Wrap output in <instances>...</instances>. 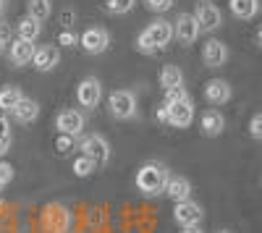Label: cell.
Wrapping results in <instances>:
<instances>
[{"label":"cell","mask_w":262,"mask_h":233,"mask_svg":"<svg viewBox=\"0 0 262 233\" xmlns=\"http://www.w3.org/2000/svg\"><path fill=\"white\" fill-rule=\"evenodd\" d=\"M168 178H170V173H168V168L163 162H144L137 171L134 183L144 197H158V194L165 192Z\"/></svg>","instance_id":"1"},{"label":"cell","mask_w":262,"mask_h":233,"mask_svg":"<svg viewBox=\"0 0 262 233\" xmlns=\"http://www.w3.org/2000/svg\"><path fill=\"white\" fill-rule=\"evenodd\" d=\"M74 223V215L71 209L60 204V202H50L45 207V213H42V225H45L48 233H66Z\"/></svg>","instance_id":"2"},{"label":"cell","mask_w":262,"mask_h":233,"mask_svg":"<svg viewBox=\"0 0 262 233\" xmlns=\"http://www.w3.org/2000/svg\"><path fill=\"white\" fill-rule=\"evenodd\" d=\"M79 150H81L84 157H90L97 168L107 165V160H111V144H107V139L102 134H86V136H81Z\"/></svg>","instance_id":"3"},{"label":"cell","mask_w":262,"mask_h":233,"mask_svg":"<svg viewBox=\"0 0 262 233\" xmlns=\"http://www.w3.org/2000/svg\"><path fill=\"white\" fill-rule=\"evenodd\" d=\"M165 108H168V123L170 126H176V129H189L196 110H194V102L191 97H181V100H173V102H165Z\"/></svg>","instance_id":"4"},{"label":"cell","mask_w":262,"mask_h":233,"mask_svg":"<svg viewBox=\"0 0 262 233\" xmlns=\"http://www.w3.org/2000/svg\"><path fill=\"white\" fill-rule=\"evenodd\" d=\"M102 100V81L97 76H84L76 84V102L86 110H95Z\"/></svg>","instance_id":"5"},{"label":"cell","mask_w":262,"mask_h":233,"mask_svg":"<svg viewBox=\"0 0 262 233\" xmlns=\"http://www.w3.org/2000/svg\"><path fill=\"white\" fill-rule=\"evenodd\" d=\"M107 105H111V113L118 121H128V118L137 115V95L131 92V89H116V92H111Z\"/></svg>","instance_id":"6"},{"label":"cell","mask_w":262,"mask_h":233,"mask_svg":"<svg viewBox=\"0 0 262 233\" xmlns=\"http://www.w3.org/2000/svg\"><path fill=\"white\" fill-rule=\"evenodd\" d=\"M194 18H196V24H200L202 32H215V29L223 27V13L215 3H210V0H200V3H196Z\"/></svg>","instance_id":"7"},{"label":"cell","mask_w":262,"mask_h":233,"mask_svg":"<svg viewBox=\"0 0 262 233\" xmlns=\"http://www.w3.org/2000/svg\"><path fill=\"white\" fill-rule=\"evenodd\" d=\"M79 45L90 55H102L107 48H111V32L102 29V27H90L79 37Z\"/></svg>","instance_id":"8"},{"label":"cell","mask_w":262,"mask_h":233,"mask_svg":"<svg viewBox=\"0 0 262 233\" xmlns=\"http://www.w3.org/2000/svg\"><path fill=\"white\" fill-rule=\"evenodd\" d=\"M202 29L200 24H196L194 13H179L176 21H173V37H176L179 42H184V45H194L196 39H200Z\"/></svg>","instance_id":"9"},{"label":"cell","mask_w":262,"mask_h":233,"mask_svg":"<svg viewBox=\"0 0 262 233\" xmlns=\"http://www.w3.org/2000/svg\"><path fill=\"white\" fill-rule=\"evenodd\" d=\"M205 218V209L202 204H196L194 199H186V202H176L173 207V220H176L181 228H191V225H200Z\"/></svg>","instance_id":"10"},{"label":"cell","mask_w":262,"mask_h":233,"mask_svg":"<svg viewBox=\"0 0 262 233\" xmlns=\"http://www.w3.org/2000/svg\"><path fill=\"white\" fill-rule=\"evenodd\" d=\"M32 66L39 74H50L60 66V50L55 45H37L34 55H32Z\"/></svg>","instance_id":"11"},{"label":"cell","mask_w":262,"mask_h":233,"mask_svg":"<svg viewBox=\"0 0 262 233\" xmlns=\"http://www.w3.org/2000/svg\"><path fill=\"white\" fill-rule=\"evenodd\" d=\"M55 129L58 134H69V136H79L84 131V113L74 110V108H66L55 115Z\"/></svg>","instance_id":"12"},{"label":"cell","mask_w":262,"mask_h":233,"mask_svg":"<svg viewBox=\"0 0 262 233\" xmlns=\"http://www.w3.org/2000/svg\"><path fill=\"white\" fill-rule=\"evenodd\" d=\"M142 32L147 34V39L152 42V45L158 48V53L165 50V48L170 45V39H173V24H170L168 18H155V21H152L147 29H142Z\"/></svg>","instance_id":"13"},{"label":"cell","mask_w":262,"mask_h":233,"mask_svg":"<svg viewBox=\"0 0 262 233\" xmlns=\"http://www.w3.org/2000/svg\"><path fill=\"white\" fill-rule=\"evenodd\" d=\"M226 60H228V45L223 39L212 37L202 45V63L207 68H221V66H226Z\"/></svg>","instance_id":"14"},{"label":"cell","mask_w":262,"mask_h":233,"mask_svg":"<svg viewBox=\"0 0 262 233\" xmlns=\"http://www.w3.org/2000/svg\"><path fill=\"white\" fill-rule=\"evenodd\" d=\"M231 97H233V89L226 79H210L205 84V100L210 105H226Z\"/></svg>","instance_id":"15"},{"label":"cell","mask_w":262,"mask_h":233,"mask_svg":"<svg viewBox=\"0 0 262 233\" xmlns=\"http://www.w3.org/2000/svg\"><path fill=\"white\" fill-rule=\"evenodd\" d=\"M34 42H27V39H13L11 42V48H8V60H11V66L21 68V66H27V63H32V55H34Z\"/></svg>","instance_id":"16"},{"label":"cell","mask_w":262,"mask_h":233,"mask_svg":"<svg viewBox=\"0 0 262 233\" xmlns=\"http://www.w3.org/2000/svg\"><path fill=\"white\" fill-rule=\"evenodd\" d=\"M200 129H202V134L210 136V139L221 136V134L226 131V118H223V113H221V110H215V108L205 110L202 118H200Z\"/></svg>","instance_id":"17"},{"label":"cell","mask_w":262,"mask_h":233,"mask_svg":"<svg viewBox=\"0 0 262 233\" xmlns=\"http://www.w3.org/2000/svg\"><path fill=\"white\" fill-rule=\"evenodd\" d=\"M163 194L173 202H186V199H191V181L184 176H170Z\"/></svg>","instance_id":"18"},{"label":"cell","mask_w":262,"mask_h":233,"mask_svg":"<svg viewBox=\"0 0 262 233\" xmlns=\"http://www.w3.org/2000/svg\"><path fill=\"white\" fill-rule=\"evenodd\" d=\"M11 115L18 121V123H34L39 118V102L32 100V97H21V102L11 110Z\"/></svg>","instance_id":"19"},{"label":"cell","mask_w":262,"mask_h":233,"mask_svg":"<svg viewBox=\"0 0 262 233\" xmlns=\"http://www.w3.org/2000/svg\"><path fill=\"white\" fill-rule=\"evenodd\" d=\"M158 81H160L163 92L179 89V87H184V71H181L179 66H173V63H168V66H163V68H160Z\"/></svg>","instance_id":"20"},{"label":"cell","mask_w":262,"mask_h":233,"mask_svg":"<svg viewBox=\"0 0 262 233\" xmlns=\"http://www.w3.org/2000/svg\"><path fill=\"white\" fill-rule=\"evenodd\" d=\"M16 37L18 39H27V42H37L39 39V34H42V24L39 21H34V18H29V16H21L18 21H16Z\"/></svg>","instance_id":"21"},{"label":"cell","mask_w":262,"mask_h":233,"mask_svg":"<svg viewBox=\"0 0 262 233\" xmlns=\"http://www.w3.org/2000/svg\"><path fill=\"white\" fill-rule=\"evenodd\" d=\"M231 13L242 21H249L259 13V0H228Z\"/></svg>","instance_id":"22"},{"label":"cell","mask_w":262,"mask_h":233,"mask_svg":"<svg viewBox=\"0 0 262 233\" xmlns=\"http://www.w3.org/2000/svg\"><path fill=\"white\" fill-rule=\"evenodd\" d=\"M21 97H24V92H21L18 87H13V84L3 87V89H0V113H11L16 105L21 102Z\"/></svg>","instance_id":"23"},{"label":"cell","mask_w":262,"mask_h":233,"mask_svg":"<svg viewBox=\"0 0 262 233\" xmlns=\"http://www.w3.org/2000/svg\"><path fill=\"white\" fill-rule=\"evenodd\" d=\"M53 13V3L50 0H27V16L34 18V21H48Z\"/></svg>","instance_id":"24"},{"label":"cell","mask_w":262,"mask_h":233,"mask_svg":"<svg viewBox=\"0 0 262 233\" xmlns=\"http://www.w3.org/2000/svg\"><path fill=\"white\" fill-rule=\"evenodd\" d=\"M71 171H74V176H79V178H86V176H92V173L97 171V165H95L90 157L79 155V157L74 160V165H71Z\"/></svg>","instance_id":"25"},{"label":"cell","mask_w":262,"mask_h":233,"mask_svg":"<svg viewBox=\"0 0 262 233\" xmlns=\"http://www.w3.org/2000/svg\"><path fill=\"white\" fill-rule=\"evenodd\" d=\"M134 6H137V0H105V8L111 11V13H116V16L128 13Z\"/></svg>","instance_id":"26"},{"label":"cell","mask_w":262,"mask_h":233,"mask_svg":"<svg viewBox=\"0 0 262 233\" xmlns=\"http://www.w3.org/2000/svg\"><path fill=\"white\" fill-rule=\"evenodd\" d=\"M53 144H55V150H58L60 155H69V152H74V150H76V136H69V134H58Z\"/></svg>","instance_id":"27"},{"label":"cell","mask_w":262,"mask_h":233,"mask_svg":"<svg viewBox=\"0 0 262 233\" xmlns=\"http://www.w3.org/2000/svg\"><path fill=\"white\" fill-rule=\"evenodd\" d=\"M11 42H13V27L8 24H0V58H3L11 48Z\"/></svg>","instance_id":"28"},{"label":"cell","mask_w":262,"mask_h":233,"mask_svg":"<svg viewBox=\"0 0 262 233\" xmlns=\"http://www.w3.org/2000/svg\"><path fill=\"white\" fill-rule=\"evenodd\" d=\"M134 45H137V50H139L142 55H155V53H158V48L147 39V34H144V32H139V34H137V42H134Z\"/></svg>","instance_id":"29"},{"label":"cell","mask_w":262,"mask_h":233,"mask_svg":"<svg viewBox=\"0 0 262 233\" xmlns=\"http://www.w3.org/2000/svg\"><path fill=\"white\" fill-rule=\"evenodd\" d=\"M173 3H176V0H144L147 11H152V13H165V11L173 8Z\"/></svg>","instance_id":"30"},{"label":"cell","mask_w":262,"mask_h":233,"mask_svg":"<svg viewBox=\"0 0 262 233\" xmlns=\"http://www.w3.org/2000/svg\"><path fill=\"white\" fill-rule=\"evenodd\" d=\"M58 45H60V48H76V45H79V34L71 32V29H63V32L58 34Z\"/></svg>","instance_id":"31"},{"label":"cell","mask_w":262,"mask_h":233,"mask_svg":"<svg viewBox=\"0 0 262 233\" xmlns=\"http://www.w3.org/2000/svg\"><path fill=\"white\" fill-rule=\"evenodd\" d=\"M249 134H252V139L262 142V113L252 115V121H249Z\"/></svg>","instance_id":"32"},{"label":"cell","mask_w":262,"mask_h":233,"mask_svg":"<svg viewBox=\"0 0 262 233\" xmlns=\"http://www.w3.org/2000/svg\"><path fill=\"white\" fill-rule=\"evenodd\" d=\"M13 181V165L0 160V186H8Z\"/></svg>","instance_id":"33"},{"label":"cell","mask_w":262,"mask_h":233,"mask_svg":"<svg viewBox=\"0 0 262 233\" xmlns=\"http://www.w3.org/2000/svg\"><path fill=\"white\" fill-rule=\"evenodd\" d=\"M189 92L184 89V87H179V89H170V92H165V100L163 102H173V100H181V97H186Z\"/></svg>","instance_id":"34"},{"label":"cell","mask_w":262,"mask_h":233,"mask_svg":"<svg viewBox=\"0 0 262 233\" xmlns=\"http://www.w3.org/2000/svg\"><path fill=\"white\" fill-rule=\"evenodd\" d=\"M0 136H11V123H8L6 113H0Z\"/></svg>","instance_id":"35"},{"label":"cell","mask_w":262,"mask_h":233,"mask_svg":"<svg viewBox=\"0 0 262 233\" xmlns=\"http://www.w3.org/2000/svg\"><path fill=\"white\" fill-rule=\"evenodd\" d=\"M8 150H11V136H0V157L8 155Z\"/></svg>","instance_id":"36"},{"label":"cell","mask_w":262,"mask_h":233,"mask_svg":"<svg viewBox=\"0 0 262 233\" xmlns=\"http://www.w3.org/2000/svg\"><path fill=\"white\" fill-rule=\"evenodd\" d=\"M60 21H63V27H66V29H71V21H74V13H71V11H63Z\"/></svg>","instance_id":"37"},{"label":"cell","mask_w":262,"mask_h":233,"mask_svg":"<svg viewBox=\"0 0 262 233\" xmlns=\"http://www.w3.org/2000/svg\"><path fill=\"white\" fill-rule=\"evenodd\" d=\"M158 121H160V123H168V108H165V102L158 108Z\"/></svg>","instance_id":"38"},{"label":"cell","mask_w":262,"mask_h":233,"mask_svg":"<svg viewBox=\"0 0 262 233\" xmlns=\"http://www.w3.org/2000/svg\"><path fill=\"white\" fill-rule=\"evenodd\" d=\"M181 233H205V230H202L200 225H191V228H184Z\"/></svg>","instance_id":"39"},{"label":"cell","mask_w":262,"mask_h":233,"mask_svg":"<svg viewBox=\"0 0 262 233\" xmlns=\"http://www.w3.org/2000/svg\"><path fill=\"white\" fill-rule=\"evenodd\" d=\"M6 3L8 0H0V18H3V13H6Z\"/></svg>","instance_id":"40"},{"label":"cell","mask_w":262,"mask_h":233,"mask_svg":"<svg viewBox=\"0 0 262 233\" xmlns=\"http://www.w3.org/2000/svg\"><path fill=\"white\" fill-rule=\"evenodd\" d=\"M257 39H259V45H262V29H259V34H257Z\"/></svg>","instance_id":"41"},{"label":"cell","mask_w":262,"mask_h":233,"mask_svg":"<svg viewBox=\"0 0 262 233\" xmlns=\"http://www.w3.org/2000/svg\"><path fill=\"white\" fill-rule=\"evenodd\" d=\"M0 213H3V199H0Z\"/></svg>","instance_id":"42"},{"label":"cell","mask_w":262,"mask_h":233,"mask_svg":"<svg viewBox=\"0 0 262 233\" xmlns=\"http://www.w3.org/2000/svg\"><path fill=\"white\" fill-rule=\"evenodd\" d=\"M217 233H231V230H217Z\"/></svg>","instance_id":"43"},{"label":"cell","mask_w":262,"mask_h":233,"mask_svg":"<svg viewBox=\"0 0 262 233\" xmlns=\"http://www.w3.org/2000/svg\"><path fill=\"white\" fill-rule=\"evenodd\" d=\"M0 192H3V186H0Z\"/></svg>","instance_id":"44"}]
</instances>
